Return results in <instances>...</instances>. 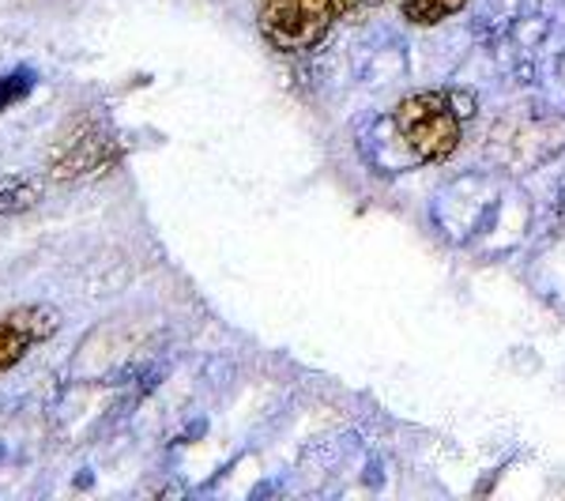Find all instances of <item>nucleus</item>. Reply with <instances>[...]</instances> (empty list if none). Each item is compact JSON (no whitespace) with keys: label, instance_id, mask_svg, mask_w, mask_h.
<instances>
[{"label":"nucleus","instance_id":"obj_4","mask_svg":"<svg viewBox=\"0 0 565 501\" xmlns=\"http://www.w3.org/2000/svg\"><path fill=\"white\" fill-rule=\"evenodd\" d=\"M57 332V317L42 306H26V309H15V313L0 317V373L12 370L15 362L26 359V351L34 343L50 340Z\"/></svg>","mask_w":565,"mask_h":501},{"label":"nucleus","instance_id":"obj_1","mask_svg":"<svg viewBox=\"0 0 565 501\" xmlns=\"http://www.w3.org/2000/svg\"><path fill=\"white\" fill-rule=\"evenodd\" d=\"M396 129L418 159H445L460 143V114L449 95H415L396 109Z\"/></svg>","mask_w":565,"mask_h":501},{"label":"nucleus","instance_id":"obj_3","mask_svg":"<svg viewBox=\"0 0 565 501\" xmlns=\"http://www.w3.org/2000/svg\"><path fill=\"white\" fill-rule=\"evenodd\" d=\"M121 159V148L117 140L103 129H87L84 136L68 140V148L50 162V174L68 181V178H95V174H106V170L117 167Z\"/></svg>","mask_w":565,"mask_h":501},{"label":"nucleus","instance_id":"obj_8","mask_svg":"<svg viewBox=\"0 0 565 501\" xmlns=\"http://www.w3.org/2000/svg\"><path fill=\"white\" fill-rule=\"evenodd\" d=\"M26 90H31V76H26V72H15V76H4V79H0V109L12 106L15 98H23Z\"/></svg>","mask_w":565,"mask_h":501},{"label":"nucleus","instance_id":"obj_5","mask_svg":"<svg viewBox=\"0 0 565 501\" xmlns=\"http://www.w3.org/2000/svg\"><path fill=\"white\" fill-rule=\"evenodd\" d=\"M494 143L501 148V159L513 162V167H527V162H543L551 151H558L562 129L558 125H501L494 132Z\"/></svg>","mask_w":565,"mask_h":501},{"label":"nucleus","instance_id":"obj_6","mask_svg":"<svg viewBox=\"0 0 565 501\" xmlns=\"http://www.w3.org/2000/svg\"><path fill=\"white\" fill-rule=\"evenodd\" d=\"M45 185L39 178H23V174H0V215H15L26 212L42 200Z\"/></svg>","mask_w":565,"mask_h":501},{"label":"nucleus","instance_id":"obj_7","mask_svg":"<svg viewBox=\"0 0 565 501\" xmlns=\"http://www.w3.org/2000/svg\"><path fill=\"white\" fill-rule=\"evenodd\" d=\"M399 4H404V15L412 23H437L445 15L460 12L468 0H399Z\"/></svg>","mask_w":565,"mask_h":501},{"label":"nucleus","instance_id":"obj_2","mask_svg":"<svg viewBox=\"0 0 565 501\" xmlns=\"http://www.w3.org/2000/svg\"><path fill=\"white\" fill-rule=\"evenodd\" d=\"M260 26L268 42L279 45V50H309V45L324 39L328 20L309 12L302 0H268L260 8Z\"/></svg>","mask_w":565,"mask_h":501}]
</instances>
